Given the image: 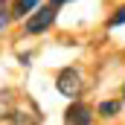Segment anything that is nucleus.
<instances>
[{"instance_id":"1","label":"nucleus","mask_w":125,"mask_h":125,"mask_svg":"<svg viewBox=\"0 0 125 125\" xmlns=\"http://www.w3.org/2000/svg\"><path fill=\"white\" fill-rule=\"evenodd\" d=\"M55 84H58V93L70 96V99H76V96L82 93V76L73 67H64L61 73H58V79H55Z\"/></svg>"},{"instance_id":"2","label":"nucleus","mask_w":125,"mask_h":125,"mask_svg":"<svg viewBox=\"0 0 125 125\" xmlns=\"http://www.w3.org/2000/svg\"><path fill=\"white\" fill-rule=\"evenodd\" d=\"M52 21H55V6H44V9H38L29 21H26V32L29 35H38V32L50 29Z\"/></svg>"},{"instance_id":"3","label":"nucleus","mask_w":125,"mask_h":125,"mask_svg":"<svg viewBox=\"0 0 125 125\" xmlns=\"http://www.w3.org/2000/svg\"><path fill=\"white\" fill-rule=\"evenodd\" d=\"M90 108L87 105H82V102H76V105H70L67 108V114H64V122L67 125H90Z\"/></svg>"},{"instance_id":"4","label":"nucleus","mask_w":125,"mask_h":125,"mask_svg":"<svg viewBox=\"0 0 125 125\" xmlns=\"http://www.w3.org/2000/svg\"><path fill=\"white\" fill-rule=\"evenodd\" d=\"M18 114V102L12 90H0V119H15Z\"/></svg>"},{"instance_id":"5","label":"nucleus","mask_w":125,"mask_h":125,"mask_svg":"<svg viewBox=\"0 0 125 125\" xmlns=\"http://www.w3.org/2000/svg\"><path fill=\"white\" fill-rule=\"evenodd\" d=\"M38 3H41V0H15V6H12V18H23V15H29Z\"/></svg>"},{"instance_id":"6","label":"nucleus","mask_w":125,"mask_h":125,"mask_svg":"<svg viewBox=\"0 0 125 125\" xmlns=\"http://www.w3.org/2000/svg\"><path fill=\"white\" fill-rule=\"evenodd\" d=\"M116 111H119V102H102V108H99L102 116H114Z\"/></svg>"},{"instance_id":"7","label":"nucleus","mask_w":125,"mask_h":125,"mask_svg":"<svg viewBox=\"0 0 125 125\" xmlns=\"http://www.w3.org/2000/svg\"><path fill=\"white\" fill-rule=\"evenodd\" d=\"M119 23H125V9H119V12L108 21V26H119Z\"/></svg>"},{"instance_id":"8","label":"nucleus","mask_w":125,"mask_h":125,"mask_svg":"<svg viewBox=\"0 0 125 125\" xmlns=\"http://www.w3.org/2000/svg\"><path fill=\"white\" fill-rule=\"evenodd\" d=\"M3 26H6V15L0 12V29H3Z\"/></svg>"},{"instance_id":"9","label":"nucleus","mask_w":125,"mask_h":125,"mask_svg":"<svg viewBox=\"0 0 125 125\" xmlns=\"http://www.w3.org/2000/svg\"><path fill=\"white\" fill-rule=\"evenodd\" d=\"M61 3H67V0H52V6H61Z\"/></svg>"}]
</instances>
